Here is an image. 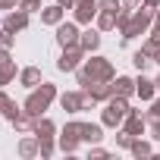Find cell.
Listing matches in <instances>:
<instances>
[{"label":"cell","instance_id":"cell-1","mask_svg":"<svg viewBox=\"0 0 160 160\" xmlns=\"http://www.w3.org/2000/svg\"><path fill=\"white\" fill-rule=\"evenodd\" d=\"M78 72V85H91V82H110L113 78V66H110V60H88L82 69H75Z\"/></svg>","mask_w":160,"mask_h":160},{"label":"cell","instance_id":"cell-2","mask_svg":"<svg viewBox=\"0 0 160 160\" xmlns=\"http://www.w3.org/2000/svg\"><path fill=\"white\" fill-rule=\"evenodd\" d=\"M57 98V88L53 85H41L38 91H32V98L25 101V113L32 116H41V110H47V104Z\"/></svg>","mask_w":160,"mask_h":160},{"label":"cell","instance_id":"cell-3","mask_svg":"<svg viewBox=\"0 0 160 160\" xmlns=\"http://www.w3.org/2000/svg\"><path fill=\"white\" fill-rule=\"evenodd\" d=\"M126 113H129L126 98L113 94V98H110V104H107V110H104V122H107V126H119V122L126 119Z\"/></svg>","mask_w":160,"mask_h":160},{"label":"cell","instance_id":"cell-4","mask_svg":"<svg viewBox=\"0 0 160 160\" xmlns=\"http://www.w3.org/2000/svg\"><path fill=\"white\" fill-rule=\"evenodd\" d=\"M148 25H151V10H141V13H132L129 22H126L119 32H122V38H135V35H141Z\"/></svg>","mask_w":160,"mask_h":160},{"label":"cell","instance_id":"cell-5","mask_svg":"<svg viewBox=\"0 0 160 160\" xmlns=\"http://www.w3.org/2000/svg\"><path fill=\"white\" fill-rule=\"evenodd\" d=\"M82 53H85V50L78 47V44H75V47H63V57H60L57 66H60L63 72H75V69H78V60H82Z\"/></svg>","mask_w":160,"mask_h":160},{"label":"cell","instance_id":"cell-6","mask_svg":"<svg viewBox=\"0 0 160 160\" xmlns=\"http://www.w3.org/2000/svg\"><path fill=\"white\" fill-rule=\"evenodd\" d=\"M75 19L78 22H91L94 16H98V0H75Z\"/></svg>","mask_w":160,"mask_h":160},{"label":"cell","instance_id":"cell-7","mask_svg":"<svg viewBox=\"0 0 160 160\" xmlns=\"http://www.w3.org/2000/svg\"><path fill=\"white\" fill-rule=\"evenodd\" d=\"M78 38H82V35H78V28H75V25H69V22L57 28V41H60L63 47H75V44H78Z\"/></svg>","mask_w":160,"mask_h":160},{"label":"cell","instance_id":"cell-8","mask_svg":"<svg viewBox=\"0 0 160 160\" xmlns=\"http://www.w3.org/2000/svg\"><path fill=\"white\" fill-rule=\"evenodd\" d=\"M141 129H144V116L138 110H129L126 113V132L129 135H141Z\"/></svg>","mask_w":160,"mask_h":160},{"label":"cell","instance_id":"cell-9","mask_svg":"<svg viewBox=\"0 0 160 160\" xmlns=\"http://www.w3.org/2000/svg\"><path fill=\"white\" fill-rule=\"evenodd\" d=\"M25 25H28V13H25V10H19V13H10V16H7V28H10V32H22Z\"/></svg>","mask_w":160,"mask_h":160},{"label":"cell","instance_id":"cell-10","mask_svg":"<svg viewBox=\"0 0 160 160\" xmlns=\"http://www.w3.org/2000/svg\"><path fill=\"white\" fill-rule=\"evenodd\" d=\"M63 110H69V113L85 110V94H63Z\"/></svg>","mask_w":160,"mask_h":160},{"label":"cell","instance_id":"cell-11","mask_svg":"<svg viewBox=\"0 0 160 160\" xmlns=\"http://www.w3.org/2000/svg\"><path fill=\"white\" fill-rule=\"evenodd\" d=\"M154 91H157V82H148V78H138V82H135V94L141 101H151Z\"/></svg>","mask_w":160,"mask_h":160},{"label":"cell","instance_id":"cell-12","mask_svg":"<svg viewBox=\"0 0 160 160\" xmlns=\"http://www.w3.org/2000/svg\"><path fill=\"white\" fill-rule=\"evenodd\" d=\"M110 88H113V94L129 98V94L135 91V82H132V78H126V75H119V78H116V85H110Z\"/></svg>","mask_w":160,"mask_h":160},{"label":"cell","instance_id":"cell-13","mask_svg":"<svg viewBox=\"0 0 160 160\" xmlns=\"http://www.w3.org/2000/svg\"><path fill=\"white\" fill-rule=\"evenodd\" d=\"M98 44H101V35H98V32H91V28H88L82 38H78V47H82L85 53H88V50H98Z\"/></svg>","mask_w":160,"mask_h":160},{"label":"cell","instance_id":"cell-14","mask_svg":"<svg viewBox=\"0 0 160 160\" xmlns=\"http://www.w3.org/2000/svg\"><path fill=\"white\" fill-rule=\"evenodd\" d=\"M60 19H63V7L57 3V7H47L44 13H41V22H47V25H60Z\"/></svg>","mask_w":160,"mask_h":160},{"label":"cell","instance_id":"cell-15","mask_svg":"<svg viewBox=\"0 0 160 160\" xmlns=\"http://www.w3.org/2000/svg\"><path fill=\"white\" fill-rule=\"evenodd\" d=\"M104 135H101V126H91V122H82V141H101Z\"/></svg>","mask_w":160,"mask_h":160},{"label":"cell","instance_id":"cell-16","mask_svg":"<svg viewBox=\"0 0 160 160\" xmlns=\"http://www.w3.org/2000/svg\"><path fill=\"white\" fill-rule=\"evenodd\" d=\"M35 135L38 138H53V122L50 119H38L35 122Z\"/></svg>","mask_w":160,"mask_h":160},{"label":"cell","instance_id":"cell-17","mask_svg":"<svg viewBox=\"0 0 160 160\" xmlns=\"http://www.w3.org/2000/svg\"><path fill=\"white\" fill-rule=\"evenodd\" d=\"M98 25L107 32V28H116V13H110V10H101V16H98Z\"/></svg>","mask_w":160,"mask_h":160},{"label":"cell","instance_id":"cell-18","mask_svg":"<svg viewBox=\"0 0 160 160\" xmlns=\"http://www.w3.org/2000/svg\"><path fill=\"white\" fill-rule=\"evenodd\" d=\"M38 148H41V141H38V135H35V138H25V141L19 144V154H22V157H32Z\"/></svg>","mask_w":160,"mask_h":160},{"label":"cell","instance_id":"cell-19","mask_svg":"<svg viewBox=\"0 0 160 160\" xmlns=\"http://www.w3.org/2000/svg\"><path fill=\"white\" fill-rule=\"evenodd\" d=\"M38 82H41V72H38L35 66H28V69L22 72V85H28V88H35Z\"/></svg>","mask_w":160,"mask_h":160},{"label":"cell","instance_id":"cell-20","mask_svg":"<svg viewBox=\"0 0 160 160\" xmlns=\"http://www.w3.org/2000/svg\"><path fill=\"white\" fill-rule=\"evenodd\" d=\"M132 63H135V69H141V72H144V69H148V63H151V57H148L144 50H138V53L132 57Z\"/></svg>","mask_w":160,"mask_h":160},{"label":"cell","instance_id":"cell-21","mask_svg":"<svg viewBox=\"0 0 160 160\" xmlns=\"http://www.w3.org/2000/svg\"><path fill=\"white\" fill-rule=\"evenodd\" d=\"M132 154H135V157H148V154H151V148H148L144 141H132Z\"/></svg>","mask_w":160,"mask_h":160},{"label":"cell","instance_id":"cell-22","mask_svg":"<svg viewBox=\"0 0 160 160\" xmlns=\"http://www.w3.org/2000/svg\"><path fill=\"white\" fill-rule=\"evenodd\" d=\"M3 113H7V119H10V122H13V119H16V116H19V113H22V110H19V107H16V104H13V101H7V107H3Z\"/></svg>","mask_w":160,"mask_h":160},{"label":"cell","instance_id":"cell-23","mask_svg":"<svg viewBox=\"0 0 160 160\" xmlns=\"http://www.w3.org/2000/svg\"><path fill=\"white\" fill-rule=\"evenodd\" d=\"M13 44V32L7 28V32H0V47H10Z\"/></svg>","mask_w":160,"mask_h":160},{"label":"cell","instance_id":"cell-24","mask_svg":"<svg viewBox=\"0 0 160 160\" xmlns=\"http://www.w3.org/2000/svg\"><path fill=\"white\" fill-rule=\"evenodd\" d=\"M13 63H10V53H7V47L3 50H0V69H10Z\"/></svg>","mask_w":160,"mask_h":160},{"label":"cell","instance_id":"cell-25","mask_svg":"<svg viewBox=\"0 0 160 160\" xmlns=\"http://www.w3.org/2000/svg\"><path fill=\"white\" fill-rule=\"evenodd\" d=\"M38 3H41V0H22V10L32 13V10H38Z\"/></svg>","mask_w":160,"mask_h":160},{"label":"cell","instance_id":"cell-26","mask_svg":"<svg viewBox=\"0 0 160 160\" xmlns=\"http://www.w3.org/2000/svg\"><path fill=\"white\" fill-rule=\"evenodd\" d=\"M151 132H154V138L160 141V116H154V126H151Z\"/></svg>","mask_w":160,"mask_h":160},{"label":"cell","instance_id":"cell-27","mask_svg":"<svg viewBox=\"0 0 160 160\" xmlns=\"http://www.w3.org/2000/svg\"><path fill=\"white\" fill-rule=\"evenodd\" d=\"M57 3H60V7H66V10H72V7H75V0H57Z\"/></svg>","mask_w":160,"mask_h":160},{"label":"cell","instance_id":"cell-28","mask_svg":"<svg viewBox=\"0 0 160 160\" xmlns=\"http://www.w3.org/2000/svg\"><path fill=\"white\" fill-rule=\"evenodd\" d=\"M144 7H148V10H157V7H160V0H144Z\"/></svg>","mask_w":160,"mask_h":160},{"label":"cell","instance_id":"cell-29","mask_svg":"<svg viewBox=\"0 0 160 160\" xmlns=\"http://www.w3.org/2000/svg\"><path fill=\"white\" fill-rule=\"evenodd\" d=\"M151 116H160V101H154V107H151Z\"/></svg>","mask_w":160,"mask_h":160},{"label":"cell","instance_id":"cell-30","mask_svg":"<svg viewBox=\"0 0 160 160\" xmlns=\"http://www.w3.org/2000/svg\"><path fill=\"white\" fill-rule=\"evenodd\" d=\"M13 3H16V0H0V10H10Z\"/></svg>","mask_w":160,"mask_h":160},{"label":"cell","instance_id":"cell-31","mask_svg":"<svg viewBox=\"0 0 160 160\" xmlns=\"http://www.w3.org/2000/svg\"><path fill=\"white\" fill-rule=\"evenodd\" d=\"M7 101H10V98H7L3 91H0V113H3V107H7Z\"/></svg>","mask_w":160,"mask_h":160},{"label":"cell","instance_id":"cell-32","mask_svg":"<svg viewBox=\"0 0 160 160\" xmlns=\"http://www.w3.org/2000/svg\"><path fill=\"white\" fill-rule=\"evenodd\" d=\"M154 38H160V13H157V25H154Z\"/></svg>","mask_w":160,"mask_h":160},{"label":"cell","instance_id":"cell-33","mask_svg":"<svg viewBox=\"0 0 160 160\" xmlns=\"http://www.w3.org/2000/svg\"><path fill=\"white\" fill-rule=\"evenodd\" d=\"M135 3H138V0H122V7H126V10H132Z\"/></svg>","mask_w":160,"mask_h":160},{"label":"cell","instance_id":"cell-34","mask_svg":"<svg viewBox=\"0 0 160 160\" xmlns=\"http://www.w3.org/2000/svg\"><path fill=\"white\" fill-rule=\"evenodd\" d=\"M157 88H160V75H157Z\"/></svg>","mask_w":160,"mask_h":160},{"label":"cell","instance_id":"cell-35","mask_svg":"<svg viewBox=\"0 0 160 160\" xmlns=\"http://www.w3.org/2000/svg\"><path fill=\"white\" fill-rule=\"evenodd\" d=\"M157 63H160V50H157Z\"/></svg>","mask_w":160,"mask_h":160}]
</instances>
